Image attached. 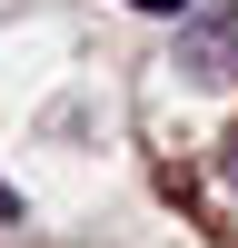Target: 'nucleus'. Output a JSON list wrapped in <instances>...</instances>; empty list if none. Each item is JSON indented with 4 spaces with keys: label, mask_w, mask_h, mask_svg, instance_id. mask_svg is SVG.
<instances>
[{
    "label": "nucleus",
    "mask_w": 238,
    "mask_h": 248,
    "mask_svg": "<svg viewBox=\"0 0 238 248\" xmlns=\"http://www.w3.org/2000/svg\"><path fill=\"white\" fill-rule=\"evenodd\" d=\"M129 10H159V20H178V10H198V0H129Z\"/></svg>",
    "instance_id": "3"
},
{
    "label": "nucleus",
    "mask_w": 238,
    "mask_h": 248,
    "mask_svg": "<svg viewBox=\"0 0 238 248\" xmlns=\"http://www.w3.org/2000/svg\"><path fill=\"white\" fill-rule=\"evenodd\" d=\"M178 60H189V79H238V10H208Z\"/></svg>",
    "instance_id": "1"
},
{
    "label": "nucleus",
    "mask_w": 238,
    "mask_h": 248,
    "mask_svg": "<svg viewBox=\"0 0 238 248\" xmlns=\"http://www.w3.org/2000/svg\"><path fill=\"white\" fill-rule=\"evenodd\" d=\"M218 199H228V209H238V129L218 139Z\"/></svg>",
    "instance_id": "2"
}]
</instances>
